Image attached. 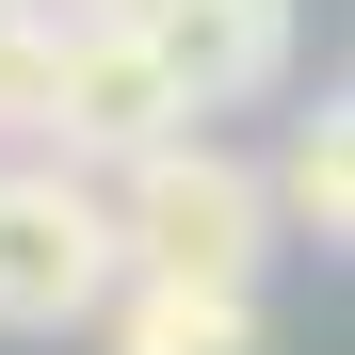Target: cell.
<instances>
[{
    "mask_svg": "<svg viewBox=\"0 0 355 355\" xmlns=\"http://www.w3.org/2000/svg\"><path fill=\"white\" fill-rule=\"evenodd\" d=\"M113 243H130L146 275H210V291H259L275 275V194H259V162H226L194 113H178L162 146H130L113 162Z\"/></svg>",
    "mask_w": 355,
    "mask_h": 355,
    "instance_id": "1",
    "label": "cell"
},
{
    "mask_svg": "<svg viewBox=\"0 0 355 355\" xmlns=\"http://www.w3.org/2000/svg\"><path fill=\"white\" fill-rule=\"evenodd\" d=\"M130 275V243H113V194H97V162H0V323L17 339H65L97 291Z\"/></svg>",
    "mask_w": 355,
    "mask_h": 355,
    "instance_id": "2",
    "label": "cell"
},
{
    "mask_svg": "<svg viewBox=\"0 0 355 355\" xmlns=\"http://www.w3.org/2000/svg\"><path fill=\"white\" fill-rule=\"evenodd\" d=\"M17 130L65 146V162H130V146L178 130V81H162V49L113 17V0H81V17L33 33V97H17Z\"/></svg>",
    "mask_w": 355,
    "mask_h": 355,
    "instance_id": "3",
    "label": "cell"
},
{
    "mask_svg": "<svg viewBox=\"0 0 355 355\" xmlns=\"http://www.w3.org/2000/svg\"><path fill=\"white\" fill-rule=\"evenodd\" d=\"M146 49H162V81L178 113H226V97H259L291 65V0H113Z\"/></svg>",
    "mask_w": 355,
    "mask_h": 355,
    "instance_id": "4",
    "label": "cell"
},
{
    "mask_svg": "<svg viewBox=\"0 0 355 355\" xmlns=\"http://www.w3.org/2000/svg\"><path fill=\"white\" fill-rule=\"evenodd\" d=\"M81 323H97V355H259V291H210V275H146L130 259Z\"/></svg>",
    "mask_w": 355,
    "mask_h": 355,
    "instance_id": "5",
    "label": "cell"
},
{
    "mask_svg": "<svg viewBox=\"0 0 355 355\" xmlns=\"http://www.w3.org/2000/svg\"><path fill=\"white\" fill-rule=\"evenodd\" d=\"M259 194H275L291 243H355V113H339V97H323V113H291V146H275Z\"/></svg>",
    "mask_w": 355,
    "mask_h": 355,
    "instance_id": "6",
    "label": "cell"
}]
</instances>
